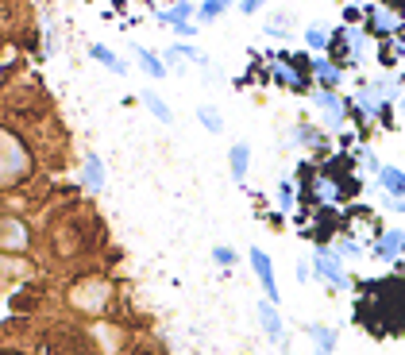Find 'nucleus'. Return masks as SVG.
<instances>
[{"instance_id": "f257e3e1", "label": "nucleus", "mask_w": 405, "mask_h": 355, "mask_svg": "<svg viewBox=\"0 0 405 355\" xmlns=\"http://www.w3.org/2000/svg\"><path fill=\"white\" fill-rule=\"evenodd\" d=\"M0 147H4V155H0V178H4V186H20V181L31 174V155H27V143L16 136V131L4 128Z\"/></svg>"}, {"instance_id": "f03ea898", "label": "nucleus", "mask_w": 405, "mask_h": 355, "mask_svg": "<svg viewBox=\"0 0 405 355\" xmlns=\"http://www.w3.org/2000/svg\"><path fill=\"white\" fill-rule=\"evenodd\" d=\"M313 266H317V278H324L328 286H336V290H347V271H344L340 255L317 247V251H313Z\"/></svg>"}, {"instance_id": "7ed1b4c3", "label": "nucleus", "mask_w": 405, "mask_h": 355, "mask_svg": "<svg viewBox=\"0 0 405 355\" xmlns=\"http://www.w3.org/2000/svg\"><path fill=\"white\" fill-rule=\"evenodd\" d=\"M313 109L320 112V124H324L328 131H336V128H344V101L336 97L332 89H320V93H313Z\"/></svg>"}, {"instance_id": "20e7f679", "label": "nucleus", "mask_w": 405, "mask_h": 355, "mask_svg": "<svg viewBox=\"0 0 405 355\" xmlns=\"http://www.w3.org/2000/svg\"><path fill=\"white\" fill-rule=\"evenodd\" d=\"M275 81L286 85V89H294V93H305L309 89L305 74H297V66H294L289 54H275Z\"/></svg>"}, {"instance_id": "39448f33", "label": "nucleus", "mask_w": 405, "mask_h": 355, "mask_svg": "<svg viewBox=\"0 0 405 355\" xmlns=\"http://www.w3.org/2000/svg\"><path fill=\"white\" fill-rule=\"evenodd\" d=\"M27 244H31V232H27V224H24L20 216H8V213H4V255L27 251Z\"/></svg>"}, {"instance_id": "423d86ee", "label": "nucleus", "mask_w": 405, "mask_h": 355, "mask_svg": "<svg viewBox=\"0 0 405 355\" xmlns=\"http://www.w3.org/2000/svg\"><path fill=\"white\" fill-rule=\"evenodd\" d=\"M105 286H101V278H93V282H86V286H78L73 290V305L78 309H89V313H101L105 309Z\"/></svg>"}, {"instance_id": "0eeeda50", "label": "nucleus", "mask_w": 405, "mask_h": 355, "mask_svg": "<svg viewBox=\"0 0 405 355\" xmlns=\"http://www.w3.org/2000/svg\"><path fill=\"white\" fill-rule=\"evenodd\" d=\"M251 266H255V278L262 282V290H267V301H278V286H275V266H270V255L267 251H251Z\"/></svg>"}, {"instance_id": "6e6552de", "label": "nucleus", "mask_w": 405, "mask_h": 355, "mask_svg": "<svg viewBox=\"0 0 405 355\" xmlns=\"http://www.w3.org/2000/svg\"><path fill=\"white\" fill-rule=\"evenodd\" d=\"M313 78H317V85L320 89H332L336 93V85H340V66H336L332 59H324V54H313Z\"/></svg>"}, {"instance_id": "1a4fd4ad", "label": "nucleus", "mask_w": 405, "mask_h": 355, "mask_svg": "<svg viewBox=\"0 0 405 355\" xmlns=\"http://www.w3.org/2000/svg\"><path fill=\"white\" fill-rule=\"evenodd\" d=\"M131 51H135V62L143 66L147 78H155V81H163V78H166V70H170V66H166V59H158L155 51H147V46H139V43L131 46Z\"/></svg>"}, {"instance_id": "9d476101", "label": "nucleus", "mask_w": 405, "mask_h": 355, "mask_svg": "<svg viewBox=\"0 0 405 355\" xmlns=\"http://www.w3.org/2000/svg\"><path fill=\"white\" fill-rule=\"evenodd\" d=\"M405 251V232H398V228H390V232H382V239L374 244V255L382 259V263H390V259H398Z\"/></svg>"}, {"instance_id": "9b49d317", "label": "nucleus", "mask_w": 405, "mask_h": 355, "mask_svg": "<svg viewBox=\"0 0 405 355\" xmlns=\"http://www.w3.org/2000/svg\"><path fill=\"white\" fill-rule=\"evenodd\" d=\"M366 20H371V31H382V35H390V31H398V27H401V20L386 4H374L371 12H366Z\"/></svg>"}, {"instance_id": "f8f14e48", "label": "nucleus", "mask_w": 405, "mask_h": 355, "mask_svg": "<svg viewBox=\"0 0 405 355\" xmlns=\"http://www.w3.org/2000/svg\"><path fill=\"white\" fill-rule=\"evenodd\" d=\"M259 321H262V329H267V336L275 344L286 340V329H282V321H278V313H275V301H262L259 305Z\"/></svg>"}, {"instance_id": "ddd939ff", "label": "nucleus", "mask_w": 405, "mask_h": 355, "mask_svg": "<svg viewBox=\"0 0 405 355\" xmlns=\"http://www.w3.org/2000/svg\"><path fill=\"white\" fill-rule=\"evenodd\" d=\"M379 186H382L390 197H405V170L382 166V170H379Z\"/></svg>"}, {"instance_id": "4468645a", "label": "nucleus", "mask_w": 405, "mask_h": 355, "mask_svg": "<svg viewBox=\"0 0 405 355\" xmlns=\"http://www.w3.org/2000/svg\"><path fill=\"white\" fill-rule=\"evenodd\" d=\"M89 59L101 62V66H105V70H112V74H124V62H120L105 43H89Z\"/></svg>"}, {"instance_id": "2eb2a0df", "label": "nucleus", "mask_w": 405, "mask_h": 355, "mask_svg": "<svg viewBox=\"0 0 405 355\" xmlns=\"http://www.w3.org/2000/svg\"><path fill=\"white\" fill-rule=\"evenodd\" d=\"M228 162H232V178H235V181H243V178H247L251 147H247V143H235V147H232V155H228Z\"/></svg>"}, {"instance_id": "dca6fc26", "label": "nucleus", "mask_w": 405, "mask_h": 355, "mask_svg": "<svg viewBox=\"0 0 405 355\" xmlns=\"http://www.w3.org/2000/svg\"><path fill=\"white\" fill-rule=\"evenodd\" d=\"M81 178H86L89 189H105V162L97 155H86V170H81Z\"/></svg>"}, {"instance_id": "f3484780", "label": "nucleus", "mask_w": 405, "mask_h": 355, "mask_svg": "<svg viewBox=\"0 0 405 355\" xmlns=\"http://www.w3.org/2000/svg\"><path fill=\"white\" fill-rule=\"evenodd\" d=\"M328 43H332V31H328V27H305V46L313 54H328Z\"/></svg>"}, {"instance_id": "a211bd4d", "label": "nucleus", "mask_w": 405, "mask_h": 355, "mask_svg": "<svg viewBox=\"0 0 405 355\" xmlns=\"http://www.w3.org/2000/svg\"><path fill=\"white\" fill-rule=\"evenodd\" d=\"M309 336H313L317 355H332V348H336V332H332V329H324V324H313V329H309Z\"/></svg>"}, {"instance_id": "6ab92c4d", "label": "nucleus", "mask_w": 405, "mask_h": 355, "mask_svg": "<svg viewBox=\"0 0 405 355\" xmlns=\"http://www.w3.org/2000/svg\"><path fill=\"white\" fill-rule=\"evenodd\" d=\"M190 16H193V4H190V0H182V4H174V8H166V12H158V24H166V27L190 24Z\"/></svg>"}, {"instance_id": "aec40b11", "label": "nucleus", "mask_w": 405, "mask_h": 355, "mask_svg": "<svg viewBox=\"0 0 405 355\" xmlns=\"http://www.w3.org/2000/svg\"><path fill=\"white\" fill-rule=\"evenodd\" d=\"M197 120H201V128L212 131V136H220V131H224V120H220V112H216L212 104H201V109H197Z\"/></svg>"}, {"instance_id": "412c9836", "label": "nucleus", "mask_w": 405, "mask_h": 355, "mask_svg": "<svg viewBox=\"0 0 405 355\" xmlns=\"http://www.w3.org/2000/svg\"><path fill=\"white\" fill-rule=\"evenodd\" d=\"M228 8H232V0H205V4L197 8V20L209 24V20H216V16H224Z\"/></svg>"}, {"instance_id": "4be33fe9", "label": "nucleus", "mask_w": 405, "mask_h": 355, "mask_svg": "<svg viewBox=\"0 0 405 355\" xmlns=\"http://www.w3.org/2000/svg\"><path fill=\"white\" fill-rule=\"evenodd\" d=\"M143 104H147V109H150V112H155V116H158V120H163V124H170V120H174V112H170V104H166L163 97H158V93H150V89H147V93H143Z\"/></svg>"}, {"instance_id": "5701e85b", "label": "nucleus", "mask_w": 405, "mask_h": 355, "mask_svg": "<svg viewBox=\"0 0 405 355\" xmlns=\"http://www.w3.org/2000/svg\"><path fill=\"white\" fill-rule=\"evenodd\" d=\"M278 209H282V213H294V209H297V194H294V181H289V178L278 181Z\"/></svg>"}, {"instance_id": "b1692460", "label": "nucleus", "mask_w": 405, "mask_h": 355, "mask_svg": "<svg viewBox=\"0 0 405 355\" xmlns=\"http://www.w3.org/2000/svg\"><path fill=\"white\" fill-rule=\"evenodd\" d=\"M344 35H347V51H352V59H363L366 54V35L359 31V27H352V24L344 27Z\"/></svg>"}, {"instance_id": "393cba45", "label": "nucleus", "mask_w": 405, "mask_h": 355, "mask_svg": "<svg viewBox=\"0 0 405 355\" xmlns=\"http://www.w3.org/2000/svg\"><path fill=\"white\" fill-rule=\"evenodd\" d=\"M371 89L379 93V101H398V97H401L398 81H390V78H379V81H371Z\"/></svg>"}, {"instance_id": "a878e982", "label": "nucleus", "mask_w": 405, "mask_h": 355, "mask_svg": "<svg viewBox=\"0 0 405 355\" xmlns=\"http://www.w3.org/2000/svg\"><path fill=\"white\" fill-rule=\"evenodd\" d=\"M267 35H275V39H282V35H289V16H270V24L262 27Z\"/></svg>"}, {"instance_id": "bb28decb", "label": "nucleus", "mask_w": 405, "mask_h": 355, "mask_svg": "<svg viewBox=\"0 0 405 355\" xmlns=\"http://www.w3.org/2000/svg\"><path fill=\"white\" fill-rule=\"evenodd\" d=\"M340 255H347V259H359L363 255V247L355 244V236H344L340 239Z\"/></svg>"}, {"instance_id": "cd10ccee", "label": "nucleus", "mask_w": 405, "mask_h": 355, "mask_svg": "<svg viewBox=\"0 0 405 355\" xmlns=\"http://www.w3.org/2000/svg\"><path fill=\"white\" fill-rule=\"evenodd\" d=\"M212 259H216L220 266H235V251H232V247H216Z\"/></svg>"}, {"instance_id": "c85d7f7f", "label": "nucleus", "mask_w": 405, "mask_h": 355, "mask_svg": "<svg viewBox=\"0 0 405 355\" xmlns=\"http://www.w3.org/2000/svg\"><path fill=\"white\" fill-rule=\"evenodd\" d=\"M262 4H270V0H240V12H243V16H255Z\"/></svg>"}, {"instance_id": "c756f323", "label": "nucleus", "mask_w": 405, "mask_h": 355, "mask_svg": "<svg viewBox=\"0 0 405 355\" xmlns=\"http://www.w3.org/2000/svg\"><path fill=\"white\" fill-rule=\"evenodd\" d=\"M174 31L182 35V39H193V35H197V24H174Z\"/></svg>"}, {"instance_id": "7c9ffc66", "label": "nucleus", "mask_w": 405, "mask_h": 355, "mask_svg": "<svg viewBox=\"0 0 405 355\" xmlns=\"http://www.w3.org/2000/svg\"><path fill=\"white\" fill-rule=\"evenodd\" d=\"M309 274H313V263H297V282H309Z\"/></svg>"}, {"instance_id": "2f4dec72", "label": "nucleus", "mask_w": 405, "mask_h": 355, "mask_svg": "<svg viewBox=\"0 0 405 355\" xmlns=\"http://www.w3.org/2000/svg\"><path fill=\"white\" fill-rule=\"evenodd\" d=\"M401 109H405V97H401Z\"/></svg>"}]
</instances>
